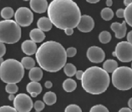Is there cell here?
Instances as JSON below:
<instances>
[{
  "mask_svg": "<svg viewBox=\"0 0 132 112\" xmlns=\"http://www.w3.org/2000/svg\"><path fill=\"white\" fill-rule=\"evenodd\" d=\"M44 86H45V87H46V88L50 89V88H51V87H53V83L51 81H46L45 82Z\"/></svg>",
  "mask_w": 132,
  "mask_h": 112,
  "instance_id": "obj_39",
  "label": "cell"
},
{
  "mask_svg": "<svg viewBox=\"0 0 132 112\" xmlns=\"http://www.w3.org/2000/svg\"><path fill=\"white\" fill-rule=\"evenodd\" d=\"M14 107L18 112H29L32 109L34 103L26 94H19L14 100Z\"/></svg>",
  "mask_w": 132,
  "mask_h": 112,
  "instance_id": "obj_9",
  "label": "cell"
},
{
  "mask_svg": "<svg viewBox=\"0 0 132 112\" xmlns=\"http://www.w3.org/2000/svg\"><path fill=\"white\" fill-rule=\"evenodd\" d=\"M6 52V47L5 44L0 42V57H2Z\"/></svg>",
  "mask_w": 132,
  "mask_h": 112,
  "instance_id": "obj_34",
  "label": "cell"
},
{
  "mask_svg": "<svg viewBox=\"0 0 132 112\" xmlns=\"http://www.w3.org/2000/svg\"><path fill=\"white\" fill-rule=\"evenodd\" d=\"M16 23L21 27H27L34 21V14L26 7H21L17 9L14 14Z\"/></svg>",
  "mask_w": 132,
  "mask_h": 112,
  "instance_id": "obj_8",
  "label": "cell"
},
{
  "mask_svg": "<svg viewBox=\"0 0 132 112\" xmlns=\"http://www.w3.org/2000/svg\"><path fill=\"white\" fill-rule=\"evenodd\" d=\"M47 14L52 24L61 29L77 27L82 16L78 6L72 0H53Z\"/></svg>",
  "mask_w": 132,
  "mask_h": 112,
  "instance_id": "obj_1",
  "label": "cell"
},
{
  "mask_svg": "<svg viewBox=\"0 0 132 112\" xmlns=\"http://www.w3.org/2000/svg\"><path fill=\"white\" fill-rule=\"evenodd\" d=\"M43 101L48 105H53L57 102V95L53 92H47L44 95Z\"/></svg>",
  "mask_w": 132,
  "mask_h": 112,
  "instance_id": "obj_21",
  "label": "cell"
},
{
  "mask_svg": "<svg viewBox=\"0 0 132 112\" xmlns=\"http://www.w3.org/2000/svg\"><path fill=\"white\" fill-rule=\"evenodd\" d=\"M1 17L6 20H10L14 14V10L10 7H5L1 11Z\"/></svg>",
  "mask_w": 132,
  "mask_h": 112,
  "instance_id": "obj_23",
  "label": "cell"
},
{
  "mask_svg": "<svg viewBox=\"0 0 132 112\" xmlns=\"http://www.w3.org/2000/svg\"><path fill=\"white\" fill-rule=\"evenodd\" d=\"M87 57L90 62L95 64L102 63L105 59L106 54L102 48L93 46L88 49L87 51Z\"/></svg>",
  "mask_w": 132,
  "mask_h": 112,
  "instance_id": "obj_10",
  "label": "cell"
},
{
  "mask_svg": "<svg viewBox=\"0 0 132 112\" xmlns=\"http://www.w3.org/2000/svg\"><path fill=\"white\" fill-rule=\"evenodd\" d=\"M36 112H40V111H36Z\"/></svg>",
  "mask_w": 132,
  "mask_h": 112,
  "instance_id": "obj_48",
  "label": "cell"
},
{
  "mask_svg": "<svg viewBox=\"0 0 132 112\" xmlns=\"http://www.w3.org/2000/svg\"><path fill=\"white\" fill-rule=\"evenodd\" d=\"M6 91L10 94H14L19 91V87L15 84H8L6 86Z\"/></svg>",
  "mask_w": 132,
  "mask_h": 112,
  "instance_id": "obj_28",
  "label": "cell"
},
{
  "mask_svg": "<svg viewBox=\"0 0 132 112\" xmlns=\"http://www.w3.org/2000/svg\"><path fill=\"white\" fill-rule=\"evenodd\" d=\"M101 16L105 21H110L114 17V12L110 8H104L101 12Z\"/></svg>",
  "mask_w": 132,
  "mask_h": 112,
  "instance_id": "obj_26",
  "label": "cell"
},
{
  "mask_svg": "<svg viewBox=\"0 0 132 112\" xmlns=\"http://www.w3.org/2000/svg\"><path fill=\"white\" fill-rule=\"evenodd\" d=\"M83 72L82 70H77L76 71V79L78 80H81L82 78V75H83Z\"/></svg>",
  "mask_w": 132,
  "mask_h": 112,
  "instance_id": "obj_36",
  "label": "cell"
},
{
  "mask_svg": "<svg viewBox=\"0 0 132 112\" xmlns=\"http://www.w3.org/2000/svg\"><path fill=\"white\" fill-rule=\"evenodd\" d=\"M34 109H36V111H41L44 109L45 107V104L43 101H37L35 102L34 104Z\"/></svg>",
  "mask_w": 132,
  "mask_h": 112,
  "instance_id": "obj_31",
  "label": "cell"
},
{
  "mask_svg": "<svg viewBox=\"0 0 132 112\" xmlns=\"http://www.w3.org/2000/svg\"><path fill=\"white\" fill-rule=\"evenodd\" d=\"M123 3H124L125 6H126V7H127V6H129V5L131 4L132 1H131V0H124Z\"/></svg>",
  "mask_w": 132,
  "mask_h": 112,
  "instance_id": "obj_41",
  "label": "cell"
},
{
  "mask_svg": "<svg viewBox=\"0 0 132 112\" xmlns=\"http://www.w3.org/2000/svg\"><path fill=\"white\" fill-rule=\"evenodd\" d=\"M112 36L110 33L108 31H103L99 35V40L102 44H107L110 42Z\"/></svg>",
  "mask_w": 132,
  "mask_h": 112,
  "instance_id": "obj_27",
  "label": "cell"
},
{
  "mask_svg": "<svg viewBox=\"0 0 132 112\" xmlns=\"http://www.w3.org/2000/svg\"><path fill=\"white\" fill-rule=\"evenodd\" d=\"M30 7L36 13H44L48 9V4L46 0H31Z\"/></svg>",
  "mask_w": 132,
  "mask_h": 112,
  "instance_id": "obj_12",
  "label": "cell"
},
{
  "mask_svg": "<svg viewBox=\"0 0 132 112\" xmlns=\"http://www.w3.org/2000/svg\"><path fill=\"white\" fill-rule=\"evenodd\" d=\"M67 54L59 42L47 41L39 47L36 53L37 62L41 69L50 72H58L66 64Z\"/></svg>",
  "mask_w": 132,
  "mask_h": 112,
  "instance_id": "obj_2",
  "label": "cell"
},
{
  "mask_svg": "<svg viewBox=\"0 0 132 112\" xmlns=\"http://www.w3.org/2000/svg\"><path fill=\"white\" fill-rule=\"evenodd\" d=\"M21 49L24 53L28 55H32L36 53L38 48L36 42L32 40H25L21 44Z\"/></svg>",
  "mask_w": 132,
  "mask_h": 112,
  "instance_id": "obj_14",
  "label": "cell"
},
{
  "mask_svg": "<svg viewBox=\"0 0 132 112\" xmlns=\"http://www.w3.org/2000/svg\"><path fill=\"white\" fill-rule=\"evenodd\" d=\"M77 53V50L75 47H69L66 50V54H67V57H72L75 56L76 54Z\"/></svg>",
  "mask_w": 132,
  "mask_h": 112,
  "instance_id": "obj_32",
  "label": "cell"
},
{
  "mask_svg": "<svg viewBox=\"0 0 132 112\" xmlns=\"http://www.w3.org/2000/svg\"><path fill=\"white\" fill-rule=\"evenodd\" d=\"M112 82L119 90L126 91L132 88V69L127 66L117 68L112 72Z\"/></svg>",
  "mask_w": 132,
  "mask_h": 112,
  "instance_id": "obj_6",
  "label": "cell"
},
{
  "mask_svg": "<svg viewBox=\"0 0 132 112\" xmlns=\"http://www.w3.org/2000/svg\"><path fill=\"white\" fill-rule=\"evenodd\" d=\"M87 2L90 4H96V3H98L100 1L99 0H87Z\"/></svg>",
  "mask_w": 132,
  "mask_h": 112,
  "instance_id": "obj_43",
  "label": "cell"
},
{
  "mask_svg": "<svg viewBox=\"0 0 132 112\" xmlns=\"http://www.w3.org/2000/svg\"><path fill=\"white\" fill-rule=\"evenodd\" d=\"M119 112H132V110L130 108H127V107H123L121 108Z\"/></svg>",
  "mask_w": 132,
  "mask_h": 112,
  "instance_id": "obj_40",
  "label": "cell"
},
{
  "mask_svg": "<svg viewBox=\"0 0 132 112\" xmlns=\"http://www.w3.org/2000/svg\"><path fill=\"white\" fill-rule=\"evenodd\" d=\"M112 55L122 62H130L132 61V44L127 41L119 42Z\"/></svg>",
  "mask_w": 132,
  "mask_h": 112,
  "instance_id": "obj_7",
  "label": "cell"
},
{
  "mask_svg": "<svg viewBox=\"0 0 132 112\" xmlns=\"http://www.w3.org/2000/svg\"><path fill=\"white\" fill-rule=\"evenodd\" d=\"M125 22L128 24L129 26L132 27V3L126 7L125 9Z\"/></svg>",
  "mask_w": 132,
  "mask_h": 112,
  "instance_id": "obj_25",
  "label": "cell"
},
{
  "mask_svg": "<svg viewBox=\"0 0 132 112\" xmlns=\"http://www.w3.org/2000/svg\"><path fill=\"white\" fill-rule=\"evenodd\" d=\"M24 74V67L16 59H6L0 64V78L7 84L19 83L23 79Z\"/></svg>",
  "mask_w": 132,
  "mask_h": 112,
  "instance_id": "obj_4",
  "label": "cell"
},
{
  "mask_svg": "<svg viewBox=\"0 0 132 112\" xmlns=\"http://www.w3.org/2000/svg\"><path fill=\"white\" fill-rule=\"evenodd\" d=\"M95 27V21L89 15H82L77 26L78 29L81 32H90Z\"/></svg>",
  "mask_w": 132,
  "mask_h": 112,
  "instance_id": "obj_11",
  "label": "cell"
},
{
  "mask_svg": "<svg viewBox=\"0 0 132 112\" xmlns=\"http://www.w3.org/2000/svg\"><path fill=\"white\" fill-rule=\"evenodd\" d=\"M31 39L34 42H42L44 40L46 35L44 32L38 28H34L29 33Z\"/></svg>",
  "mask_w": 132,
  "mask_h": 112,
  "instance_id": "obj_16",
  "label": "cell"
},
{
  "mask_svg": "<svg viewBox=\"0 0 132 112\" xmlns=\"http://www.w3.org/2000/svg\"><path fill=\"white\" fill-rule=\"evenodd\" d=\"M131 69H132V63H131Z\"/></svg>",
  "mask_w": 132,
  "mask_h": 112,
  "instance_id": "obj_49",
  "label": "cell"
},
{
  "mask_svg": "<svg viewBox=\"0 0 132 112\" xmlns=\"http://www.w3.org/2000/svg\"><path fill=\"white\" fill-rule=\"evenodd\" d=\"M110 27H111L112 30L115 33V37L118 39L124 38L125 36H126L127 26L126 22L125 21H123L122 23H117V22L112 23Z\"/></svg>",
  "mask_w": 132,
  "mask_h": 112,
  "instance_id": "obj_13",
  "label": "cell"
},
{
  "mask_svg": "<svg viewBox=\"0 0 132 112\" xmlns=\"http://www.w3.org/2000/svg\"><path fill=\"white\" fill-rule=\"evenodd\" d=\"M42 90L41 84L38 82L31 81L29 83L27 86V91L28 92V93L31 94L36 93L37 94H40Z\"/></svg>",
  "mask_w": 132,
  "mask_h": 112,
  "instance_id": "obj_18",
  "label": "cell"
},
{
  "mask_svg": "<svg viewBox=\"0 0 132 112\" xmlns=\"http://www.w3.org/2000/svg\"><path fill=\"white\" fill-rule=\"evenodd\" d=\"M76 86H77L76 82L74 79H72L70 78L65 80L63 83V87L65 91L67 92H72L74 91L76 88Z\"/></svg>",
  "mask_w": 132,
  "mask_h": 112,
  "instance_id": "obj_20",
  "label": "cell"
},
{
  "mask_svg": "<svg viewBox=\"0 0 132 112\" xmlns=\"http://www.w3.org/2000/svg\"><path fill=\"white\" fill-rule=\"evenodd\" d=\"M4 62V59H3V57H0V64H2V63H3Z\"/></svg>",
  "mask_w": 132,
  "mask_h": 112,
  "instance_id": "obj_47",
  "label": "cell"
},
{
  "mask_svg": "<svg viewBox=\"0 0 132 112\" xmlns=\"http://www.w3.org/2000/svg\"><path fill=\"white\" fill-rule=\"evenodd\" d=\"M0 112H18L14 107L5 105L0 107Z\"/></svg>",
  "mask_w": 132,
  "mask_h": 112,
  "instance_id": "obj_33",
  "label": "cell"
},
{
  "mask_svg": "<svg viewBox=\"0 0 132 112\" xmlns=\"http://www.w3.org/2000/svg\"><path fill=\"white\" fill-rule=\"evenodd\" d=\"M82 87L91 94H101L106 92L110 83L108 73L102 68L92 66L83 72Z\"/></svg>",
  "mask_w": 132,
  "mask_h": 112,
  "instance_id": "obj_3",
  "label": "cell"
},
{
  "mask_svg": "<svg viewBox=\"0 0 132 112\" xmlns=\"http://www.w3.org/2000/svg\"><path fill=\"white\" fill-rule=\"evenodd\" d=\"M128 106H129V108H130L132 110V98L129 99V100Z\"/></svg>",
  "mask_w": 132,
  "mask_h": 112,
  "instance_id": "obj_44",
  "label": "cell"
},
{
  "mask_svg": "<svg viewBox=\"0 0 132 112\" xmlns=\"http://www.w3.org/2000/svg\"><path fill=\"white\" fill-rule=\"evenodd\" d=\"M53 25L50 19L45 17L40 18L37 21L38 28L40 29L42 32H48L52 29Z\"/></svg>",
  "mask_w": 132,
  "mask_h": 112,
  "instance_id": "obj_15",
  "label": "cell"
},
{
  "mask_svg": "<svg viewBox=\"0 0 132 112\" xmlns=\"http://www.w3.org/2000/svg\"><path fill=\"white\" fill-rule=\"evenodd\" d=\"M63 70L65 74L68 77H73L74 76L76 73V68L74 64H72L71 63H68L65 65L63 67Z\"/></svg>",
  "mask_w": 132,
  "mask_h": 112,
  "instance_id": "obj_24",
  "label": "cell"
},
{
  "mask_svg": "<svg viewBox=\"0 0 132 112\" xmlns=\"http://www.w3.org/2000/svg\"><path fill=\"white\" fill-rule=\"evenodd\" d=\"M89 112H109V110L103 104H96L91 107Z\"/></svg>",
  "mask_w": 132,
  "mask_h": 112,
  "instance_id": "obj_29",
  "label": "cell"
},
{
  "mask_svg": "<svg viewBox=\"0 0 132 112\" xmlns=\"http://www.w3.org/2000/svg\"><path fill=\"white\" fill-rule=\"evenodd\" d=\"M106 5H107L108 7H110V6L112 5V0H107V1H106Z\"/></svg>",
  "mask_w": 132,
  "mask_h": 112,
  "instance_id": "obj_45",
  "label": "cell"
},
{
  "mask_svg": "<svg viewBox=\"0 0 132 112\" xmlns=\"http://www.w3.org/2000/svg\"><path fill=\"white\" fill-rule=\"evenodd\" d=\"M127 42H129V43H131L132 44V30L130 31V32L127 34Z\"/></svg>",
  "mask_w": 132,
  "mask_h": 112,
  "instance_id": "obj_38",
  "label": "cell"
},
{
  "mask_svg": "<svg viewBox=\"0 0 132 112\" xmlns=\"http://www.w3.org/2000/svg\"><path fill=\"white\" fill-rule=\"evenodd\" d=\"M42 77H43V72L41 68L39 67H34L31 69L29 72V77L31 81H40Z\"/></svg>",
  "mask_w": 132,
  "mask_h": 112,
  "instance_id": "obj_17",
  "label": "cell"
},
{
  "mask_svg": "<svg viewBox=\"0 0 132 112\" xmlns=\"http://www.w3.org/2000/svg\"><path fill=\"white\" fill-rule=\"evenodd\" d=\"M21 38V28L13 20L0 21V42L14 44Z\"/></svg>",
  "mask_w": 132,
  "mask_h": 112,
  "instance_id": "obj_5",
  "label": "cell"
},
{
  "mask_svg": "<svg viewBox=\"0 0 132 112\" xmlns=\"http://www.w3.org/2000/svg\"><path fill=\"white\" fill-rule=\"evenodd\" d=\"M116 15L118 18H124L125 17V10L119 9L116 12Z\"/></svg>",
  "mask_w": 132,
  "mask_h": 112,
  "instance_id": "obj_35",
  "label": "cell"
},
{
  "mask_svg": "<svg viewBox=\"0 0 132 112\" xmlns=\"http://www.w3.org/2000/svg\"><path fill=\"white\" fill-rule=\"evenodd\" d=\"M15 96H14V94H10L9 96H8V99H9L10 101H14V99H15Z\"/></svg>",
  "mask_w": 132,
  "mask_h": 112,
  "instance_id": "obj_42",
  "label": "cell"
},
{
  "mask_svg": "<svg viewBox=\"0 0 132 112\" xmlns=\"http://www.w3.org/2000/svg\"><path fill=\"white\" fill-rule=\"evenodd\" d=\"M31 96L32 97H36L37 96H38V94L36 93H32V94H31Z\"/></svg>",
  "mask_w": 132,
  "mask_h": 112,
  "instance_id": "obj_46",
  "label": "cell"
},
{
  "mask_svg": "<svg viewBox=\"0 0 132 112\" xmlns=\"http://www.w3.org/2000/svg\"><path fill=\"white\" fill-rule=\"evenodd\" d=\"M21 64L24 67V69L27 70H31V69L35 67L36 62L34 58L31 57H24L21 59Z\"/></svg>",
  "mask_w": 132,
  "mask_h": 112,
  "instance_id": "obj_22",
  "label": "cell"
},
{
  "mask_svg": "<svg viewBox=\"0 0 132 112\" xmlns=\"http://www.w3.org/2000/svg\"><path fill=\"white\" fill-rule=\"evenodd\" d=\"M65 112H82L81 108L78 105L75 104H69L68 107H66Z\"/></svg>",
  "mask_w": 132,
  "mask_h": 112,
  "instance_id": "obj_30",
  "label": "cell"
},
{
  "mask_svg": "<svg viewBox=\"0 0 132 112\" xmlns=\"http://www.w3.org/2000/svg\"><path fill=\"white\" fill-rule=\"evenodd\" d=\"M118 68V63L114 59H108L103 64V69L105 71L109 72H113Z\"/></svg>",
  "mask_w": 132,
  "mask_h": 112,
  "instance_id": "obj_19",
  "label": "cell"
},
{
  "mask_svg": "<svg viewBox=\"0 0 132 112\" xmlns=\"http://www.w3.org/2000/svg\"><path fill=\"white\" fill-rule=\"evenodd\" d=\"M64 32L65 33L66 35L68 36H71L74 34V29L72 28H66L65 29H64Z\"/></svg>",
  "mask_w": 132,
  "mask_h": 112,
  "instance_id": "obj_37",
  "label": "cell"
}]
</instances>
